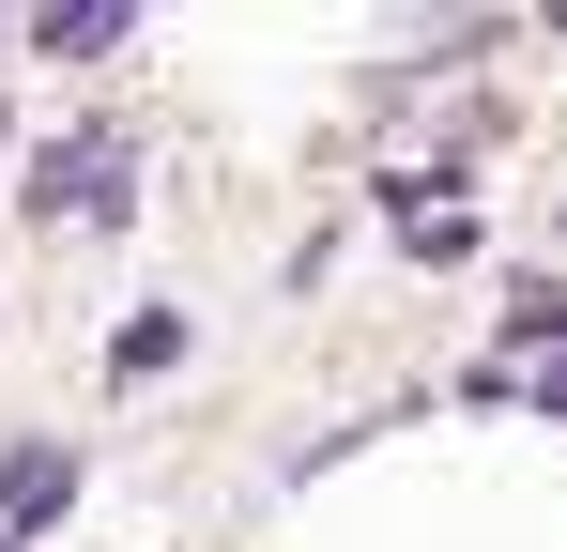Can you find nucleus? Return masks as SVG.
Here are the masks:
<instances>
[{"label": "nucleus", "instance_id": "f257e3e1", "mask_svg": "<svg viewBox=\"0 0 567 552\" xmlns=\"http://www.w3.org/2000/svg\"><path fill=\"white\" fill-rule=\"evenodd\" d=\"M16 200H31L47 231H62V215H138V154H123L107 123H78V139H47V170L16 184Z\"/></svg>", "mask_w": 567, "mask_h": 552}, {"label": "nucleus", "instance_id": "f03ea898", "mask_svg": "<svg viewBox=\"0 0 567 552\" xmlns=\"http://www.w3.org/2000/svg\"><path fill=\"white\" fill-rule=\"evenodd\" d=\"M62 491H78V446H16V460H0V538L31 552L47 522H62Z\"/></svg>", "mask_w": 567, "mask_h": 552}, {"label": "nucleus", "instance_id": "7ed1b4c3", "mask_svg": "<svg viewBox=\"0 0 567 552\" xmlns=\"http://www.w3.org/2000/svg\"><path fill=\"white\" fill-rule=\"evenodd\" d=\"M31 47H47V62H93V47H138V0H47V16H31Z\"/></svg>", "mask_w": 567, "mask_h": 552}, {"label": "nucleus", "instance_id": "20e7f679", "mask_svg": "<svg viewBox=\"0 0 567 552\" xmlns=\"http://www.w3.org/2000/svg\"><path fill=\"white\" fill-rule=\"evenodd\" d=\"M506 354H567V276H522V292L491 307V368Z\"/></svg>", "mask_w": 567, "mask_h": 552}, {"label": "nucleus", "instance_id": "39448f33", "mask_svg": "<svg viewBox=\"0 0 567 552\" xmlns=\"http://www.w3.org/2000/svg\"><path fill=\"white\" fill-rule=\"evenodd\" d=\"M154 368H185V307H138V323L107 338V384H154Z\"/></svg>", "mask_w": 567, "mask_h": 552}, {"label": "nucleus", "instance_id": "423d86ee", "mask_svg": "<svg viewBox=\"0 0 567 552\" xmlns=\"http://www.w3.org/2000/svg\"><path fill=\"white\" fill-rule=\"evenodd\" d=\"M0 552H16V538H0Z\"/></svg>", "mask_w": 567, "mask_h": 552}]
</instances>
